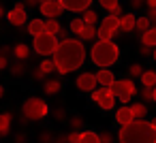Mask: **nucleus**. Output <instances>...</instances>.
I'll return each mask as SVG.
<instances>
[{"label": "nucleus", "mask_w": 156, "mask_h": 143, "mask_svg": "<svg viewBox=\"0 0 156 143\" xmlns=\"http://www.w3.org/2000/svg\"><path fill=\"white\" fill-rule=\"evenodd\" d=\"M51 60L56 62V68H58L60 75L73 73L86 60V45L81 41L69 37L66 41H60V45H58V49H56V54H54Z\"/></svg>", "instance_id": "obj_1"}, {"label": "nucleus", "mask_w": 156, "mask_h": 143, "mask_svg": "<svg viewBox=\"0 0 156 143\" xmlns=\"http://www.w3.org/2000/svg\"><path fill=\"white\" fill-rule=\"evenodd\" d=\"M120 143H156V128L152 122L135 120L128 126H122L118 132Z\"/></svg>", "instance_id": "obj_2"}, {"label": "nucleus", "mask_w": 156, "mask_h": 143, "mask_svg": "<svg viewBox=\"0 0 156 143\" xmlns=\"http://www.w3.org/2000/svg\"><path fill=\"white\" fill-rule=\"evenodd\" d=\"M90 58H92V62H94L98 68H109L111 64L118 62V58H120V47H118L113 41H96V43L92 45Z\"/></svg>", "instance_id": "obj_3"}, {"label": "nucleus", "mask_w": 156, "mask_h": 143, "mask_svg": "<svg viewBox=\"0 0 156 143\" xmlns=\"http://www.w3.org/2000/svg\"><path fill=\"white\" fill-rule=\"evenodd\" d=\"M22 113H24V120L28 122H39V120H43V117H47V113H49V107H47V103L43 100V98H37V96H32V98H28L24 105H22Z\"/></svg>", "instance_id": "obj_4"}, {"label": "nucleus", "mask_w": 156, "mask_h": 143, "mask_svg": "<svg viewBox=\"0 0 156 143\" xmlns=\"http://www.w3.org/2000/svg\"><path fill=\"white\" fill-rule=\"evenodd\" d=\"M58 45H60L58 37L56 34H47V32L34 37V43H32V47H34V51L39 56H54L56 49H58Z\"/></svg>", "instance_id": "obj_5"}, {"label": "nucleus", "mask_w": 156, "mask_h": 143, "mask_svg": "<svg viewBox=\"0 0 156 143\" xmlns=\"http://www.w3.org/2000/svg\"><path fill=\"white\" fill-rule=\"evenodd\" d=\"M111 90H113L115 98H118L120 103H124V105L137 94V85H135L133 79H115V81L111 83Z\"/></svg>", "instance_id": "obj_6"}, {"label": "nucleus", "mask_w": 156, "mask_h": 143, "mask_svg": "<svg viewBox=\"0 0 156 143\" xmlns=\"http://www.w3.org/2000/svg\"><path fill=\"white\" fill-rule=\"evenodd\" d=\"M120 30V17L115 15H107L103 22H101V28L96 30V37L98 41H111V37Z\"/></svg>", "instance_id": "obj_7"}, {"label": "nucleus", "mask_w": 156, "mask_h": 143, "mask_svg": "<svg viewBox=\"0 0 156 143\" xmlns=\"http://www.w3.org/2000/svg\"><path fill=\"white\" fill-rule=\"evenodd\" d=\"M7 19H9V24H13L15 28H20V26H24L26 22H28V15H26V5L24 2H17L9 13H7Z\"/></svg>", "instance_id": "obj_8"}, {"label": "nucleus", "mask_w": 156, "mask_h": 143, "mask_svg": "<svg viewBox=\"0 0 156 143\" xmlns=\"http://www.w3.org/2000/svg\"><path fill=\"white\" fill-rule=\"evenodd\" d=\"M96 73H81V75H77V81H75V85H77V90H81V92H94L96 90Z\"/></svg>", "instance_id": "obj_9"}, {"label": "nucleus", "mask_w": 156, "mask_h": 143, "mask_svg": "<svg viewBox=\"0 0 156 143\" xmlns=\"http://www.w3.org/2000/svg\"><path fill=\"white\" fill-rule=\"evenodd\" d=\"M39 11H41L47 19H58L60 13L64 11V7L58 2V0H47V2H43V5L39 7Z\"/></svg>", "instance_id": "obj_10"}, {"label": "nucleus", "mask_w": 156, "mask_h": 143, "mask_svg": "<svg viewBox=\"0 0 156 143\" xmlns=\"http://www.w3.org/2000/svg\"><path fill=\"white\" fill-rule=\"evenodd\" d=\"M115 94H113V90L111 88H105V85H101V98H98V107L103 109V111H109V109H113L115 107Z\"/></svg>", "instance_id": "obj_11"}, {"label": "nucleus", "mask_w": 156, "mask_h": 143, "mask_svg": "<svg viewBox=\"0 0 156 143\" xmlns=\"http://www.w3.org/2000/svg\"><path fill=\"white\" fill-rule=\"evenodd\" d=\"M58 2H60L66 11H73V13H83V11H88V7L92 5V0H58Z\"/></svg>", "instance_id": "obj_12"}, {"label": "nucleus", "mask_w": 156, "mask_h": 143, "mask_svg": "<svg viewBox=\"0 0 156 143\" xmlns=\"http://www.w3.org/2000/svg\"><path fill=\"white\" fill-rule=\"evenodd\" d=\"M115 122H118L120 126H128V124L135 122V115H133L130 105H124V107H120V109L115 111Z\"/></svg>", "instance_id": "obj_13"}, {"label": "nucleus", "mask_w": 156, "mask_h": 143, "mask_svg": "<svg viewBox=\"0 0 156 143\" xmlns=\"http://www.w3.org/2000/svg\"><path fill=\"white\" fill-rule=\"evenodd\" d=\"M60 90H62V81H60L58 77H49V79L43 81V92H45L47 96H56Z\"/></svg>", "instance_id": "obj_14"}, {"label": "nucleus", "mask_w": 156, "mask_h": 143, "mask_svg": "<svg viewBox=\"0 0 156 143\" xmlns=\"http://www.w3.org/2000/svg\"><path fill=\"white\" fill-rule=\"evenodd\" d=\"M98 5H101L103 9H107L109 15H115V17L122 15V7H120L118 0H98Z\"/></svg>", "instance_id": "obj_15"}, {"label": "nucleus", "mask_w": 156, "mask_h": 143, "mask_svg": "<svg viewBox=\"0 0 156 143\" xmlns=\"http://www.w3.org/2000/svg\"><path fill=\"white\" fill-rule=\"evenodd\" d=\"M135 26H137V17H135L133 13L120 17V30H122V32H133Z\"/></svg>", "instance_id": "obj_16"}, {"label": "nucleus", "mask_w": 156, "mask_h": 143, "mask_svg": "<svg viewBox=\"0 0 156 143\" xmlns=\"http://www.w3.org/2000/svg\"><path fill=\"white\" fill-rule=\"evenodd\" d=\"M13 58L20 60V62H26V60L30 58V47H28L26 43H17V45L13 47Z\"/></svg>", "instance_id": "obj_17"}, {"label": "nucleus", "mask_w": 156, "mask_h": 143, "mask_svg": "<svg viewBox=\"0 0 156 143\" xmlns=\"http://www.w3.org/2000/svg\"><path fill=\"white\" fill-rule=\"evenodd\" d=\"M96 81H98L101 85H105V88H111V83L115 81V77H113V73H111L109 68H101V71L96 73Z\"/></svg>", "instance_id": "obj_18"}, {"label": "nucleus", "mask_w": 156, "mask_h": 143, "mask_svg": "<svg viewBox=\"0 0 156 143\" xmlns=\"http://www.w3.org/2000/svg\"><path fill=\"white\" fill-rule=\"evenodd\" d=\"M26 30H28V34L39 37V34H43V32H45V22H43V19H32V22H28V24H26Z\"/></svg>", "instance_id": "obj_19"}, {"label": "nucleus", "mask_w": 156, "mask_h": 143, "mask_svg": "<svg viewBox=\"0 0 156 143\" xmlns=\"http://www.w3.org/2000/svg\"><path fill=\"white\" fill-rule=\"evenodd\" d=\"M11 122L13 113H0V137H7L11 132Z\"/></svg>", "instance_id": "obj_20"}, {"label": "nucleus", "mask_w": 156, "mask_h": 143, "mask_svg": "<svg viewBox=\"0 0 156 143\" xmlns=\"http://www.w3.org/2000/svg\"><path fill=\"white\" fill-rule=\"evenodd\" d=\"M141 45H145V47H154L156 49V26H152L147 32H143L141 34Z\"/></svg>", "instance_id": "obj_21"}, {"label": "nucleus", "mask_w": 156, "mask_h": 143, "mask_svg": "<svg viewBox=\"0 0 156 143\" xmlns=\"http://www.w3.org/2000/svg\"><path fill=\"white\" fill-rule=\"evenodd\" d=\"M141 83L143 88H156V71H143Z\"/></svg>", "instance_id": "obj_22"}, {"label": "nucleus", "mask_w": 156, "mask_h": 143, "mask_svg": "<svg viewBox=\"0 0 156 143\" xmlns=\"http://www.w3.org/2000/svg\"><path fill=\"white\" fill-rule=\"evenodd\" d=\"M96 30H98L96 26H92V24H86V26H83V30H81V34H79V39H81L83 43H86V41H92V39L96 37Z\"/></svg>", "instance_id": "obj_23"}, {"label": "nucleus", "mask_w": 156, "mask_h": 143, "mask_svg": "<svg viewBox=\"0 0 156 143\" xmlns=\"http://www.w3.org/2000/svg\"><path fill=\"white\" fill-rule=\"evenodd\" d=\"M60 30H62V24H60L58 19H45V32H47V34H56V37H58Z\"/></svg>", "instance_id": "obj_24"}, {"label": "nucleus", "mask_w": 156, "mask_h": 143, "mask_svg": "<svg viewBox=\"0 0 156 143\" xmlns=\"http://www.w3.org/2000/svg\"><path fill=\"white\" fill-rule=\"evenodd\" d=\"M39 68H41L45 75H54V73H58V68H56V62H54V60H49V58H45V60L39 64Z\"/></svg>", "instance_id": "obj_25"}, {"label": "nucleus", "mask_w": 156, "mask_h": 143, "mask_svg": "<svg viewBox=\"0 0 156 143\" xmlns=\"http://www.w3.org/2000/svg\"><path fill=\"white\" fill-rule=\"evenodd\" d=\"M130 109H133V115H135V120H143V117H145V113H147V107H145V103H135V105H130Z\"/></svg>", "instance_id": "obj_26"}, {"label": "nucleus", "mask_w": 156, "mask_h": 143, "mask_svg": "<svg viewBox=\"0 0 156 143\" xmlns=\"http://www.w3.org/2000/svg\"><path fill=\"white\" fill-rule=\"evenodd\" d=\"M150 28H152V24H150V17H147V15L137 17V26H135V30H137V32H141V34H143V32H147Z\"/></svg>", "instance_id": "obj_27"}, {"label": "nucleus", "mask_w": 156, "mask_h": 143, "mask_svg": "<svg viewBox=\"0 0 156 143\" xmlns=\"http://www.w3.org/2000/svg\"><path fill=\"white\" fill-rule=\"evenodd\" d=\"M79 143H101V139H98L96 132L86 130V132H81V141H79Z\"/></svg>", "instance_id": "obj_28"}, {"label": "nucleus", "mask_w": 156, "mask_h": 143, "mask_svg": "<svg viewBox=\"0 0 156 143\" xmlns=\"http://www.w3.org/2000/svg\"><path fill=\"white\" fill-rule=\"evenodd\" d=\"M24 73H26V64H24V62L17 60V62L11 64V75H13V77H22Z\"/></svg>", "instance_id": "obj_29"}, {"label": "nucleus", "mask_w": 156, "mask_h": 143, "mask_svg": "<svg viewBox=\"0 0 156 143\" xmlns=\"http://www.w3.org/2000/svg\"><path fill=\"white\" fill-rule=\"evenodd\" d=\"M81 19L86 22V24H96V19H98V15H96V11H92V9H88V11H83L81 13Z\"/></svg>", "instance_id": "obj_30"}, {"label": "nucleus", "mask_w": 156, "mask_h": 143, "mask_svg": "<svg viewBox=\"0 0 156 143\" xmlns=\"http://www.w3.org/2000/svg\"><path fill=\"white\" fill-rule=\"evenodd\" d=\"M83 26H86V22H83L81 17H79V19H73V22H71V32H75V34H81Z\"/></svg>", "instance_id": "obj_31"}, {"label": "nucleus", "mask_w": 156, "mask_h": 143, "mask_svg": "<svg viewBox=\"0 0 156 143\" xmlns=\"http://www.w3.org/2000/svg\"><path fill=\"white\" fill-rule=\"evenodd\" d=\"M69 126H71L73 130H79V128L83 126V117H81V115H73V117H69Z\"/></svg>", "instance_id": "obj_32"}, {"label": "nucleus", "mask_w": 156, "mask_h": 143, "mask_svg": "<svg viewBox=\"0 0 156 143\" xmlns=\"http://www.w3.org/2000/svg\"><path fill=\"white\" fill-rule=\"evenodd\" d=\"M128 73H130V77H141L143 75V66L141 64H130L128 66Z\"/></svg>", "instance_id": "obj_33"}, {"label": "nucleus", "mask_w": 156, "mask_h": 143, "mask_svg": "<svg viewBox=\"0 0 156 143\" xmlns=\"http://www.w3.org/2000/svg\"><path fill=\"white\" fill-rule=\"evenodd\" d=\"M139 94H141V98H143L145 103H150V100H154V88H143V90H141Z\"/></svg>", "instance_id": "obj_34"}, {"label": "nucleus", "mask_w": 156, "mask_h": 143, "mask_svg": "<svg viewBox=\"0 0 156 143\" xmlns=\"http://www.w3.org/2000/svg\"><path fill=\"white\" fill-rule=\"evenodd\" d=\"M54 117H56L58 122L66 120V109H64V107H56V111H54Z\"/></svg>", "instance_id": "obj_35"}, {"label": "nucleus", "mask_w": 156, "mask_h": 143, "mask_svg": "<svg viewBox=\"0 0 156 143\" xmlns=\"http://www.w3.org/2000/svg\"><path fill=\"white\" fill-rule=\"evenodd\" d=\"M66 141H69V143H79V141H81V132H79V130H73V132L66 137Z\"/></svg>", "instance_id": "obj_36"}, {"label": "nucleus", "mask_w": 156, "mask_h": 143, "mask_svg": "<svg viewBox=\"0 0 156 143\" xmlns=\"http://www.w3.org/2000/svg\"><path fill=\"white\" fill-rule=\"evenodd\" d=\"M32 77H34L37 81H45V73H43L39 66H37V68H32Z\"/></svg>", "instance_id": "obj_37"}, {"label": "nucleus", "mask_w": 156, "mask_h": 143, "mask_svg": "<svg viewBox=\"0 0 156 143\" xmlns=\"http://www.w3.org/2000/svg\"><path fill=\"white\" fill-rule=\"evenodd\" d=\"M98 139H101V143H113V134L111 132H101Z\"/></svg>", "instance_id": "obj_38"}, {"label": "nucleus", "mask_w": 156, "mask_h": 143, "mask_svg": "<svg viewBox=\"0 0 156 143\" xmlns=\"http://www.w3.org/2000/svg\"><path fill=\"white\" fill-rule=\"evenodd\" d=\"M51 139H54V137H51V132H47V130H45V132H41V143H47V141H51Z\"/></svg>", "instance_id": "obj_39"}, {"label": "nucleus", "mask_w": 156, "mask_h": 143, "mask_svg": "<svg viewBox=\"0 0 156 143\" xmlns=\"http://www.w3.org/2000/svg\"><path fill=\"white\" fill-rule=\"evenodd\" d=\"M7 66H9V58L7 56H0V71L7 68Z\"/></svg>", "instance_id": "obj_40"}, {"label": "nucleus", "mask_w": 156, "mask_h": 143, "mask_svg": "<svg viewBox=\"0 0 156 143\" xmlns=\"http://www.w3.org/2000/svg\"><path fill=\"white\" fill-rule=\"evenodd\" d=\"M143 2H145V0H130L133 9H141V7H143Z\"/></svg>", "instance_id": "obj_41"}, {"label": "nucleus", "mask_w": 156, "mask_h": 143, "mask_svg": "<svg viewBox=\"0 0 156 143\" xmlns=\"http://www.w3.org/2000/svg\"><path fill=\"white\" fill-rule=\"evenodd\" d=\"M139 51H141V56H152V49H150V47H145V45H141V49H139Z\"/></svg>", "instance_id": "obj_42"}, {"label": "nucleus", "mask_w": 156, "mask_h": 143, "mask_svg": "<svg viewBox=\"0 0 156 143\" xmlns=\"http://www.w3.org/2000/svg\"><path fill=\"white\" fill-rule=\"evenodd\" d=\"M15 143H26V134H24V132L15 134Z\"/></svg>", "instance_id": "obj_43"}, {"label": "nucleus", "mask_w": 156, "mask_h": 143, "mask_svg": "<svg viewBox=\"0 0 156 143\" xmlns=\"http://www.w3.org/2000/svg\"><path fill=\"white\" fill-rule=\"evenodd\" d=\"M147 17L150 22H156V9H147Z\"/></svg>", "instance_id": "obj_44"}, {"label": "nucleus", "mask_w": 156, "mask_h": 143, "mask_svg": "<svg viewBox=\"0 0 156 143\" xmlns=\"http://www.w3.org/2000/svg\"><path fill=\"white\" fill-rule=\"evenodd\" d=\"M98 98H101V88L92 92V100H94V103H98Z\"/></svg>", "instance_id": "obj_45"}, {"label": "nucleus", "mask_w": 156, "mask_h": 143, "mask_svg": "<svg viewBox=\"0 0 156 143\" xmlns=\"http://www.w3.org/2000/svg\"><path fill=\"white\" fill-rule=\"evenodd\" d=\"M26 7H39V0H24Z\"/></svg>", "instance_id": "obj_46"}, {"label": "nucleus", "mask_w": 156, "mask_h": 143, "mask_svg": "<svg viewBox=\"0 0 156 143\" xmlns=\"http://www.w3.org/2000/svg\"><path fill=\"white\" fill-rule=\"evenodd\" d=\"M145 7L147 9H156V0H145Z\"/></svg>", "instance_id": "obj_47"}, {"label": "nucleus", "mask_w": 156, "mask_h": 143, "mask_svg": "<svg viewBox=\"0 0 156 143\" xmlns=\"http://www.w3.org/2000/svg\"><path fill=\"white\" fill-rule=\"evenodd\" d=\"M7 13H5V9H2V5H0V17H5Z\"/></svg>", "instance_id": "obj_48"}, {"label": "nucleus", "mask_w": 156, "mask_h": 143, "mask_svg": "<svg viewBox=\"0 0 156 143\" xmlns=\"http://www.w3.org/2000/svg\"><path fill=\"white\" fill-rule=\"evenodd\" d=\"M2 96H5V88H2V85H0V98H2Z\"/></svg>", "instance_id": "obj_49"}, {"label": "nucleus", "mask_w": 156, "mask_h": 143, "mask_svg": "<svg viewBox=\"0 0 156 143\" xmlns=\"http://www.w3.org/2000/svg\"><path fill=\"white\" fill-rule=\"evenodd\" d=\"M152 58H154V62H156V49H154V51H152Z\"/></svg>", "instance_id": "obj_50"}, {"label": "nucleus", "mask_w": 156, "mask_h": 143, "mask_svg": "<svg viewBox=\"0 0 156 143\" xmlns=\"http://www.w3.org/2000/svg\"><path fill=\"white\" fill-rule=\"evenodd\" d=\"M152 124H154V128H156V117H152Z\"/></svg>", "instance_id": "obj_51"}, {"label": "nucleus", "mask_w": 156, "mask_h": 143, "mask_svg": "<svg viewBox=\"0 0 156 143\" xmlns=\"http://www.w3.org/2000/svg\"><path fill=\"white\" fill-rule=\"evenodd\" d=\"M43 2H47V0H39V7H41V5H43Z\"/></svg>", "instance_id": "obj_52"}, {"label": "nucleus", "mask_w": 156, "mask_h": 143, "mask_svg": "<svg viewBox=\"0 0 156 143\" xmlns=\"http://www.w3.org/2000/svg\"><path fill=\"white\" fill-rule=\"evenodd\" d=\"M154 103H156V88H154Z\"/></svg>", "instance_id": "obj_53"}]
</instances>
